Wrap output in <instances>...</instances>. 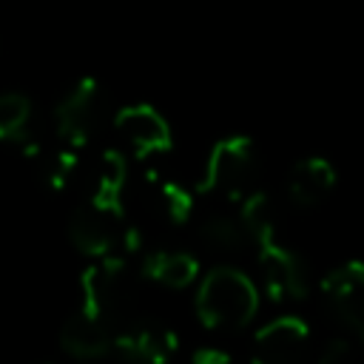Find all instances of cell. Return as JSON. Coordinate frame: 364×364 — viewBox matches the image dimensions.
Instances as JSON below:
<instances>
[{
	"label": "cell",
	"instance_id": "cell-1",
	"mask_svg": "<svg viewBox=\"0 0 364 364\" xmlns=\"http://www.w3.org/2000/svg\"><path fill=\"white\" fill-rule=\"evenodd\" d=\"M259 310V290L239 267H213L196 290V316L210 330H242Z\"/></svg>",
	"mask_w": 364,
	"mask_h": 364
},
{
	"label": "cell",
	"instance_id": "cell-2",
	"mask_svg": "<svg viewBox=\"0 0 364 364\" xmlns=\"http://www.w3.org/2000/svg\"><path fill=\"white\" fill-rule=\"evenodd\" d=\"M256 179H259V156L253 142L247 136H225L210 148L205 159L199 191L222 202L239 205L256 191Z\"/></svg>",
	"mask_w": 364,
	"mask_h": 364
},
{
	"label": "cell",
	"instance_id": "cell-3",
	"mask_svg": "<svg viewBox=\"0 0 364 364\" xmlns=\"http://www.w3.org/2000/svg\"><path fill=\"white\" fill-rule=\"evenodd\" d=\"M80 287H82V307L88 313H94L108 327L114 321L122 327V318L128 316L134 296V276L128 273L122 256L114 253L100 256V262L82 273Z\"/></svg>",
	"mask_w": 364,
	"mask_h": 364
},
{
	"label": "cell",
	"instance_id": "cell-4",
	"mask_svg": "<svg viewBox=\"0 0 364 364\" xmlns=\"http://www.w3.org/2000/svg\"><path fill=\"white\" fill-rule=\"evenodd\" d=\"M259 247V273L267 296L273 301H299L310 290L307 262L287 245L279 242L276 233H267L256 242Z\"/></svg>",
	"mask_w": 364,
	"mask_h": 364
},
{
	"label": "cell",
	"instance_id": "cell-5",
	"mask_svg": "<svg viewBox=\"0 0 364 364\" xmlns=\"http://www.w3.org/2000/svg\"><path fill=\"white\" fill-rule=\"evenodd\" d=\"M125 228L128 225L122 219V208L102 205L94 199L74 208V213L68 219V236H71L74 247L88 256H97V259L122 247Z\"/></svg>",
	"mask_w": 364,
	"mask_h": 364
},
{
	"label": "cell",
	"instance_id": "cell-6",
	"mask_svg": "<svg viewBox=\"0 0 364 364\" xmlns=\"http://www.w3.org/2000/svg\"><path fill=\"white\" fill-rule=\"evenodd\" d=\"M327 313L358 341H364V262H344L321 279Z\"/></svg>",
	"mask_w": 364,
	"mask_h": 364
},
{
	"label": "cell",
	"instance_id": "cell-7",
	"mask_svg": "<svg viewBox=\"0 0 364 364\" xmlns=\"http://www.w3.org/2000/svg\"><path fill=\"white\" fill-rule=\"evenodd\" d=\"M114 131L134 151V156L148 165L165 159L171 151V128H168L165 117L145 102L119 108L114 117Z\"/></svg>",
	"mask_w": 364,
	"mask_h": 364
},
{
	"label": "cell",
	"instance_id": "cell-8",
	"mask_svg": "<svg viewBox=\"0 0 364 364\" xmlns=\"http://www.w3.org/2000/svg\"><path fill=\"white\" fill-rule=\"evenodd\" d=\"M100 119H102V91H100L97 80H91V77L71 85V91H65V97L54 108L57 136L74 148L88 142V136L97 131Z\"/></svg>",
	"mask_w": 364,
	"mask_h": 364
},
{
	"label": "cell",
	"instance_id": "cell-9",
	"mask_svg": "<svg viewBox=\"0 0 364 364\" xmlns=\"http://www.w3.org/2000/svg\"><path fill=\"white\" fill-rule=\"evenodd\" d=\"M310 344V327L299 316H276L253 333V358L284 364L296 361Z\"/></svg>",
	"mask_w": 364,
	"mask_h": 364
},
{
	"label": "cell",
	"instance_id": "cell-10",
	"mask_svg": "<svg viewBox=\"0 0 364 364\" xmlns=\"http://www.w3.org/2000/svg\"><path fill=\"white\" fill-rule=\"evenodd\" d=\"M114 350L125 358H139V361H168L176 353V336L159 321L142 318L122 324L119 333L111 338Z\"/></svg>",
	"mask_w": 364,
	"mask_h": 364
},
{
	"label": "cell",
	"instance_id": "cell-11",
	"mask_svg": "<svg viewBox=\"0 0 364 364\" xmlns=\"http://www.w3.org/2000/svg\"><path fill=\"white\" fill-rule=\"evenodd\" d=\"M336 165L324 156H301L287 171V196L299 208H316L336 191Z\"/></svg>",
	"mask_w": 364,
	"mask_h": 364
},
{
	"label": "cell",
	"instance_id": "cell-12",
	"mask_svg": "<svg viewBox=\"0 0 364 364\" xmlns=\"http://www.w3.org/2000/svg\"><path fill=\"white\" fill-rule=\"evenodd\" d=\"M60 347L77 358H97L111 347L108 324L100 321L85 307H80L74 316L65 318V324L60 330Z\"/></svg>",
	"mask_w": 364,
	"mask_h": 364
},
{
	"label": "cell",
	"instance_id": "cell-13",
	"mask_svg": "<svg viewBox=\"0 0 364 364\" xmlns=\"http://www.w3.org/2000/svg\"><path fill=\"white\" fill-rule=\"evenodd\" d=\"M142 273L165 287H188L199 276V262L188 250H154L142 262Z\"/></svg>",
	"mask_w": 364,
	"mask_h": 364
},
{
	"label": "cell",
	"instance_id": "cell-14",
	"mask_svg": "<svg viewBox=\"0 0 364 364\" xmlns=\"http://www.w3.org/2000/svg\"><path fill=\"white\" fill-rule=\"evenodd\" d=\"M199 233L216 250H239L242 245L250 242V233L245 228L239 205H236V210H210L199 222Z\"/></svg>",
	"mask_w": 364,
	"mask_h": 364
},
{
	"label": "cell",
	"instance_id": "cell-15",
	"mask_svg": "<svg viewBox=\"0 0 364 364\" xmlns=\"http://www.w3.org/2000/svg\"><path fill=\"white\" fill-rule=\"evenodd\" d=\"M125 176H128V165H125V156L119 151H105L102 159H100V168H97V185L91 191V199L94 202H102V205H117L122 208V188H125Z\"/></svg>",
	"mask_w": 364,
	"mask_h": 364
},
{
	"label": "cell",
	"instance_id": "cell-16",
	"mask_svg": "<svg viewBox=\"0 0 364 364\" xmlns=\"http://www.w3.org/2000/svg\"><path fill=\"white\" fill-rule=\"evenodd\" d=\"M154 202L168 225H182L193 213V196L173 179H154Z\"/></svg>",
	"mask_w": 364,
	"mask_h": 364
},
{
	"label": "cell",
	"instance_id": "cell-17",
	"mask_svg": "<svg viewBox=\"0 0 364 364\" xmlns=\"http://www.w3.org/2000/svg\"><path fill=\"white\" fill-rule=\"evenodd\" d=\"M31 122V102L23 94H0V139L20 142Z\"/></svg>",
	"mask_w": 364,
	"mask_h": 364
},
{
	"label": "cell",
	"instance_id": "cell-18",
	"mask_svg": "<svg viewBox=\"0 0 364 364\" xmlns=\"http://www.w3.org/2000/svg\"><path fill=\"white\" fill-rule=\"evenodd\" d=\"M350 355V338H330L327 344H324V350H321V361L327 364H333V361H341V358H347Z\"/></svg>",
	"mask_w": 364,
	"mask_h": 364
},
{
	"label": "cell",
	"instance_id": "cell-19",
	"mask_svg": "<svg viewBox=\"0 0 364 364\" xmlns=\"http://www.w3.org/2000/svg\"><path fill=\"white\" fill-rule=\"evenodd\" d=\"M193 358H196V361H228L230 355L222 353V350H199Z\"/></svg>",
	"mask_w": 364,
	"mask_h": 364
}]
</instances>
